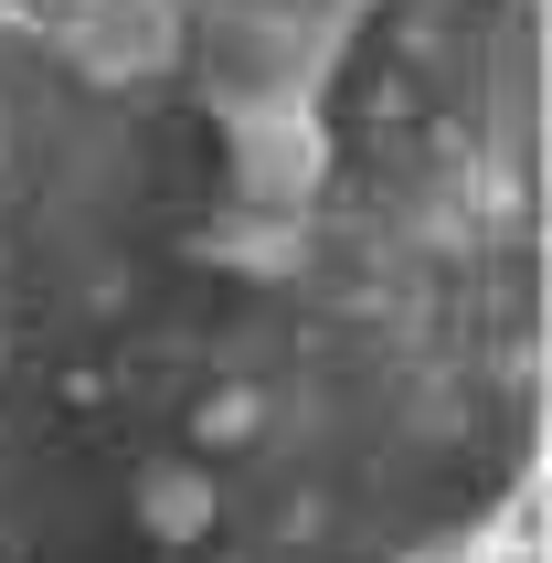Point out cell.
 <instances>
[{
	"mask_svg": "<svg viewBox=\"0 0 552 563\" xmlns=\"http://www.w3.org/2000/svg\"><path fill=\"white\" fill-rule=\"evenodd\" d=\"M64 54L96 86H139L181 54V22H170V0H64Z\"/></svg>",
	"mask_w": 552,
	"mask_h": 563,
	"instance_id": "obj_1",
	"label": "cell"
},
{
	"mask_svg": "<svg viewBox=\"0 0 552 563\" xmlns=\"http://www.w3.org/2000/svg\"><path fill=\"white\" fill-rule=\"evenodd\" d=\"M128 521H139V542H159V553H191V542L223 521V478L202 468V457H139Z\"/></svg>",
	"mask_w": 552,
	"mask_h": 563,
	"instance_id": "obj_2",
	"label": "cell"
},
{
	"mask_svg": "<svg viewBox=\"0 0 552 563\" xmlns=\"http://www.w3.org/2000/svg\"><path fill=\"white\" fill-rule=\"evenodd\" d=\"M0 159H11V118H0Z\"/></svg>",
	"mask_w": 552,
	"mask_h": 563,
	"instance_id": "obj_3",
	"label": "cell"
}]
</instances>
